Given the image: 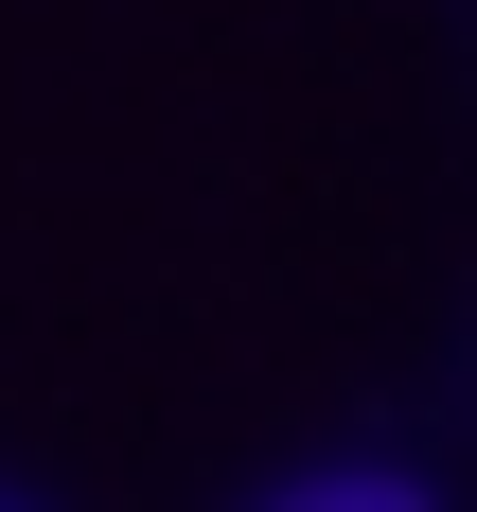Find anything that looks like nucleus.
<instances>
[{
	"instance_id": "nucleus-1",
	"label": "nucleus",
	"mask_w": 477,
	"mask_h": 512,
	"mask_svg": "<svg viewBox=\"0 0 477 512\" xmlns=\"http://www.w3.org/2000/svg\"><path fill=\"white\" fill-rule=\"evenodd\" d=\"M283 512H424V477H301Z\"/></svg>"
}]
</instances>
